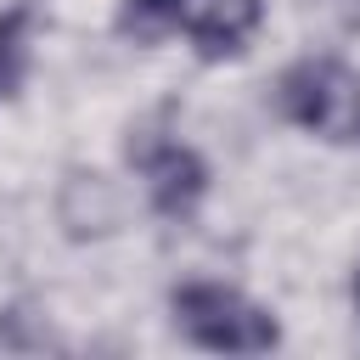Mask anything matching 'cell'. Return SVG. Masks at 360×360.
<instances>
[{
	"instance_id": "cell-1",
	"label": "cell",
	"mask_w": 360,
	"mask_h": 360,
	"mask_svg": "<svg viewBox=\"0 0 360 360\" xmlns=\"http://www.w3.org/2000/svg\"><path fill=\"white\" fill-rule=\"evenodd\" d=\"M174 326L197 343V349H219V354H264L281 343V326L270 309H259L253 298H242L236 287L219 281H186L174 287Z\"/></svg>"
},
{
	"instance_id": "cell-2",
	"label": "cell",
	"mask_w": 360,
	"mask_h": 360,
	"mask_svg": "<svg viewBox=\"0 0 360 360\" xmlns=\"http://www.w3.org/2000/svg\"><path fill=\"white\" fill-rule=\"evenodd\" d=\"M276 101L298 129H315L326 141H360V79L343 62H298V68H287Z\"/></svg>"
},
{
	"instance_id": "cell-3",
	"label": "cell",
	"mask_w": 360,
	"mask_h": 360,
	"mask_svg": "<svg viewBox=\"0 0 360 360\" xmlns=\"http://www.w3.org/2000/svg\"><path fill=\"white\" fill-rule=\"evenodd\" d=\"M129 158H135V169H141L158 214L186 219V214L202 202L208 169H202V158H197L191 146H180V141H141V146H129Z\"/></svg>"
},
{
	"instance_id": "cell-4",
	"label": "cell",
	"mask_w": 360,
	"mask_h": 360,
	"mask_svg": "<svg viewBox=\"0 0 360 360\" xmlns=\"http://www.w3.org/2000/svg\"><path fill=\"white\" fill-rule=\"evenodd\" d=\"M259 17H264L259 0H202L186 22H191L197 56H202V62H219V56H236V51L253 39Z\"/></svg>"
},
{
	"instance_id": "cell-5",
	"label": "cell",
	"mask_w": 360,
	"mask_h": 360,
	"mask_svg": "<svg viewBox=\"0 0 360 360\" xmlns=\"http://www.w3.org/2000/svg\"><path fill=\"white\" fill-rule=\"evenodd\" d=\"M186 17H191V0H124L118 6V34L152 45V39L174 34Z\"/></svg>"
},
{
	"instance_id": "cell-6",
	"label": "cell",
	"mask_w": 360,
	"mask_h": 360,
	"mask_svg": "<svg viewBox=\"0 0 360 360\" xmlns=\"http://www.w3.org/2000/svg\"><path fill=\"white\" fill-rule=\"evenodd\" d=\"M22 62H28V11L11 6V11H0V96L17 90Z\"/></svg>"
},
{
	"instance_id": "cell-7",
	"label": "cell",
	"mask_w": 360,
	"mask_h": 360,
	"mask_svg": "<svg viewBox=\"0 0 360 360\" xmlns=\"http://www.w3.org/2000/svg\"><path fill=\"white\" fill-rule=\"evenodd\" d=\"M354 304H360V276H354Z\"/></svg>"
}]
</instances>
